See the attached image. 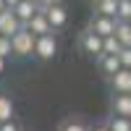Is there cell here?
<instances>
[{
	"mask_svg": "<svg viewBox=\"0 0 131 131\" xmlns=\"http://www.w3.org/2000/svg\"><path fill=\"white\" fill-rule=\"evenodd\" d=\"M10 45H13V58H31L34 55V45H37V37L24 26L18 34L10 37Z\"/></svg>",
	"mask_w": 131,
	"mask_h": 131,
	"instance_id": "cell-1",
	"label": "cell"
},
{
	"mask_svg": "<svg viewBox=\"0 0 131 131\" xmlns=\"http://www.w3.org/2000/svg\"><path fill=\"white\" fill-rule=\"evenodd\" d=\"M55 55H58V39H55V34L37 37V45H34V58H39V60H52Z\"/></svg>",
	"mask_w": 131,
	"mask_h": 131,
	"instance_id": "cell-2",
	"label": "cell"
},
{
	"mask_svg": "<svg viewBox=\"0 0 131 131\" xmlns=\"http://www.w3.org/2000/svg\"><path fill=\"white\" fill-rule=\"evenodd\" d=\"M21 29H24V24L16 18V13L10 8H5L3 13H0V37H13Z\"/></svg>",
	"mask_w": 131,
	"mask_h": 131,
	"instance_id": "cell-3",
	"label": "cell"
},
{
	"mask_svg": "<svg viewBox=\"0 0 131 131\" xmlns=\"http://www.w3.org/2000/svg\"><path fill=\"white\" fill-rule=\"evenodd\" d=\"M79 45H81V50L86 52V55H92V58H100V55H102V37L94 34L92 29H86L84 34H81Z\"/></svg>",
	"mask_w": 131,
	"mask_h": 131,
	"instance_id": "cell-4",
	"label": "cell"
},
{
	"mask_svg": "<svg viewBox=\"0 0 131 131\" xmlns=\"http://www.w3.org/2000/svg\"><path fill=\"white\" fill-rule=\"evenodd\" d=\"M39 13H45L47 16V21H50V26L52 29H63L66 26V21H68V10H66V5L63 3H58V5H50V8H39Z\"/></svg>",
	"mask_w": 131,
	"mask_h": 131,
	"instance_id": "cell-5",
	"label": "cell"
},
{
	"mask_svg": "<svg viewBox=\"0 0 131 131\" xmlns=\"http://www.w3.org/2000/svg\"><path fill=\"white\" fill-rule=\"evenodd\" d=\"M115 24H118L115 18H107V16H97V13H94V18H92L89 29L94 31V34H100V37L105 39V37H113V34H115Z\"/></svg>",
	"mask_w": 131,
	"mask_h": 131,
	"instance_id": "cell-6",
	"label": "cell"
},
{
	"mask_svg": "<svg viewBox=\"0 0 131 131\" xmlns=\"http://www.w3.org/2000/svg\"><path fill=\"white\" fill-rule=\"evenodd\" d=\"M10 10H13V13H16V18H18L21 24L26 26L29 21H31V18H34V16L39 13V5L34 3V0H21V3H18L16 8H10Z\"/></svg>",
	"mask_w": 131,
	"mask_h": 131,
	"instance_id": "cell-7",
	"label": "cell"
},
{
	"mask_svg": "<svg viewBox=\"0 0 131 131\" xmlns=\"http://www.w3.org/2000/svg\"><path fill=\"white\" fill-rule=\"evenodd\" d=\"M26 29H29V31H31L34 37H45V34H58V31L50 26V21H47V16H45V13H37V16H34V18H31L29 24H26Z\"/></svg>",
	"mask_w": 131,
	"mask_h": 131,
	"instance_id": "cell-8",
	"label": "cell"
},
{
	"mask_svg": "<svg viewBox=\"0 0 131 131\" xmlns=\"http://www.w3.org/2000/svg\"><path fill=\"white\" fill-rule=\"evenodd\" d=\"M110 86H113L115 94H131V71L128 68H121L110 79Z\"/></svg>",
	"mask_w": 131,
	"mask_h": 131,
	"instance_id": "cell-9",
	"label": "cell"
},
{
	"mask_svg": "<svg viewBox=\"0 0 131 131\" xmlns=\"http://www.w3.org/2000/svg\"><path fill=\"white\" fill-rule=\"evenodd\" d=\"M97 66H100V71L107 76V79H113V76L123 68V66H121V58H118V55H100V58H97Z\"/></svg>",
	"mask_w": 131,
	"mask_h": 131,
	"instance_id": "cell-10",
	"label": "cell"
},
{
	"mask_svg": "<svg viewBox=\"0 0 131 131\" xmlns=\"http://www.w3.org/2000/svg\"><path fill=\"white\" fill-rule=\"evenodd\" d=\"M113 115L131 118V94H115L113 97Z\"/></svg>",
	"mask_w": 131,
	"mask_h": 131,
	"instance_id": "cell-11",
	"label": "cell"
},
{
	"mask_svg": "<svg viewBox=\"0 0 131 131\" xmlns=\"http://www.w3.org/2000/svg\"><path fill=\"white\" fill-rule=\"evenodd\" d=\"M94 10H97V16H107L118 21V0H100L94 5Z\"/></svg>",
	"mask_w": 131,
	"mask_h": 131,
	"instance_id": "cell-12",
	"label": "cell"
},
{
	"mask_svg": "<svg viewBox=\"0 0 131 131\" xmlns=\"http://www.w3.org/2000/svg\"><path fill=\"white\" fill-rule=\"evenodd\" d=\"M13 113H16V105L8 94H0V123L5 121H13Z\"/></svg>",
	"mask_w": 131,
	"mask_h": 131,
	"instance_id": "cell-13",
	"label": "cell"
},
{
	"mask_svg": "<svg viewBox=\"0 0 131 131\" xmlns=\"http://www.w3.org/2000/svg\"><path fill=\"white\" fill-rule=\"evenodd\" d=\"M115 39L121 42L123 47H131V24L128 21H118L115 24Z\"/></svg>",
	"mask_w": 131,
	"mask_h": 131,
	"instance_id": "cell-14",
	"label": "cell"
},
{
	"mask_svg": "<svg viewBox=\"0 0 131 131\" xmlns=\"http://www.w3.org/2000/svg\"><path fill=\"white\" fill-rule=\"evenodd\" d=\"M121 50H123V45L115 39V34H113V37H105V39H102V55H118Z\"/></svg>",
	"mask_w": 131,
	"mask_h": 131,
	"instance_id": "cell-15",
	"label": "cell"
},
{
	"mask_svg": "<svg viewBox=\"0 0 131 131\" xmlns=\"http://www.w3.org/2000/svg\"><path fill=\"white\" fill-rule=\"evenodd\" d=\"M107 128H110V131H131V118L113 115L110 121H107Z\"/></svg>",
	"mask_w": 131,
	"mask_h": 131,
	"instance_id": "cell-16",
	"label": "cell"
},
{
	"mask_svg": "<svg viewBox=\"0 0 131 131\" xmlns=\"http://www.w3.org/2000/svg\"><path fill=\"white\" fill-rule=\"evenodd\" d=\"M58 131H89V126H86L81 118H68V121H63Z\"/></svg>",
	"mask_w": 131,
	"mask_h": 131,
	"instance_id": "cell-17",
	"label": "cell"
},
{
	"mask_svg": "<svg viewBox=\"0 0 131 131\" xmlns=\"http://www.w3.org/2000/svg\"><path fill=\"white\" fill-rule=\"evenodd\" d=\"M118 21L131 24V0H118Z\"/></svg>",
	"mask_w": 131,
	"mask_h": 131,
	"instance_id": "cell-18",
	"label": "cell"
},
{
	"mask_svg": "<svg viewBox=\"0 0 131 131\" xmlns=\"http://www.w3.org/2000/svg\"><path fill=\"white\" fill-rule=\"evenodd\" d=\"M0 58H3V60L13 58V45H10V37H0Z\"/></svg>",
	"mask_w": 131,
	"mask_h": 131,
	"instance_id": "cell-19",
	"label": "cell"
},
{
	"mask_svg": "<svg viewBox=\"0 0 131 131\" xmlns=\"http://www.w3.org/2000/svg\"><path fill=\"white\" fill-rule=\"evenodd\" d=\"M118 58H121V66H123V68L131 71V47H123L121 52H118Z\"/></svg>",
	"mask_w": 131,
	"mask_h": 131,
	"instance_id": "cell-20",
	"label": "cell"
},
{
	"mask_svg": "<svg viewBox=\"0 0 131 131\" xmlns=\"http://www.w3.org/2000/svg\"><path fill=\"white\" fill-rule=\"evenodd\" d=\"M0 131H21V126L16 121H5V123H0Z\"/></svg>",
	"mask_w": 131,
	"mask_h": 131,
	"instance_id": "cell-21",
	"label": "cell"
},
{
	"mask_svg": "<svg viewBox=\"0 0 131 131\" xmlns=\"http://www.w3.org/2000/svg\"><path fill=\"white\" fill-rule=\"evenodd\" d=\"M60 0H37V5L39 8H50V5H58Z\"/></svg>",
	"mask_w": 131,
	"mask_h": 131,
	"instance_id": "cell-22",
	"label": "cell"
},
{
	"mask_svg": "<svg viewBox=\"0 0 131 131\" xmlns=\"http://www.w3.org/2000/svg\"><path fill=\"white\" fill-rule=\"evenodd\" d=\"M89 131H110V128H107V123H100V126H94V128H89Z\"/></svg>",
	"mask_w": 131,
	"mask_h": 131,
	"instance_id": "cell-23",
	"label": "cell"
},
{
	"mask_svg": "<svg viewBox=\"0 0 131 131\" xmlns=\"http://www.w3.org/2000/svg\"><path fill=\"white\" fill-rule=\"evenodd\" d=\"M18 3H21V0H5V5H8V8H16Z\"/></svg>",
	"mask_w": 131,
	"mask_h": 131,
	"instance_id": "cell-24",
	"label": "cell"
},
{
	"mask_svg": "<svg viewBox=\"0 0 131 131\" xmlns=\"http://www.w3.org/2000/svg\"><path fill=\"white\" fill-rule=\"evenodd\" d=\"M3 73H5V60L0 58V76H3Z\"/></svg>",
	"mask_w": 131,
	"mask_h": 131,
	"instance_id": "cell-25",
	"label": "cell"
},
{
	"mask_svg": "<svg viewBox=\"0 0 131 131\" xmlns=\"http://www.w3.org/2000/svg\"><path fill=\"white\" fill-rule=\"evenodd\" d=\"M5 8H8V5H5V0H0V13H3Z\"/></svg>",
	"mask_w": 131,
	"mask_h": 131,
	"instance_id": "cell-26",
	"label": "cell"
},
{
	"mask_svg": "<svg viewBox=\"0 0 131 131\" xmlns=\"http://www.w3.org/2000/svg\"><path fill=\"white\" fill-rule=\"evenodd\" d=\"M89 3H92V5H97V3H100V0H89Z\"/></svg>",
	"mask_w": 131,
	"mask_h": 131,
	"instance_id": "cell-27",
	"label": "cell"
},
{
	"mask_svg": "<svg viewBox=\"0 0 131 131\" xmlns=\"http://www.w3.org/2000/svg\"><path fill=\"white\" fill-rule=\"evenodd\" d=\"M34 3H37V0H34Z\"/></svg>",
	"mask_w": 131,
	"mask_h": 131,
	"instance_id": "cell-28",
	"label": "cell"
}]
</instances>
